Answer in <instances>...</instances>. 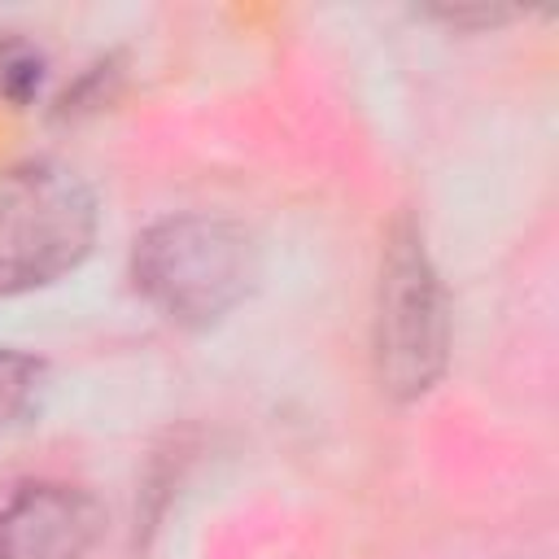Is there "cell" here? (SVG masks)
<instances>
[{
	"label": "cell",
	"instance_id": "277c9868",
	"mask_svg": "<svg viewBox=\"0 0 559 559\" xmlns=\"http://www.w3.org/2000/svg\"><path fill=\"white\" fill-rule=\"evenodd\" d=\"M100 533V507L74 485H22L0 507V559H83Z\"/></svg>",
	"mask_w": 559,
	"mask_h": 559
},
{
	"label": "cell",
	"instance_id": "6da1fadb",
	"mask_svg": "<svg viewBox=\"0 0 559 559\" xmlns=\"http://www.w3.org/2000/svg\"><path fill=\"white\" fill-rule=\"evenodd\" d=\"M131 280L170 323L210 328L253 293L258 245L227 218L179 214L135 240Z\"/></svg>",
	"mask_w": 559,
	"mask_h": 559
},
{
	"label": "cell",
	"instance_id": "3957f363",
	"mask_svg": "<svg viewBox=\"0 0 559 559\" xmlns=\"http://www.w3.org/2000/svg\"><path fill=\"white\" fill-rule=\"evenodd\" d=\"M445 297L415 227H397L380 266V314H376V362L380 384L393 397H419L445 367Z\"/></svg>",
	"mask_w": 559,
	"mask_h": 559
},
{
	"label": "cell",
	"instance_id": "8992f818",
	"mask_svg": "<svg viewBox=\"0 0 559 559\" xmlns=\"http://www.w3.org/2000/svg\"><path fill=\"white\" fill-rule=\"evenodd\" d=\"M39 384V362L17 349H0V428H9Z\"/></svg>",
	"mask_w": 559,
	"mask_h": 559
},
{
	"label": "cell",
	"instance_id": "5b68a950",
	"mask_svg": "<svg viewBox=\"0 0 559 559\" xmlns=\"http://www.w3.org/2000/svg\"><path fill=\"white\" fill-rule=\"evenodd\" d=\"M44 83V52L26 39L0 44V96L9 105H26Z\"/></svg>",
	"mask_w": 559,
	"mask_h": 559
},
{
	"label": "cell",
	"instance_id": "7a4b0ae2",
	"mask_svg": "<svg viewBox=\"0 0 559 559\" xmlns=\"http://www.w3.org/2000/svg\"><path fill=\"white\" fill-rule=\"evenodd\" d=\"M96 236L92 188L61 162L0 170V297L44 288L74 271Z\"/></svg>",
	"mask_w": 559,
	"mask_h": 559
}]
</instances>
